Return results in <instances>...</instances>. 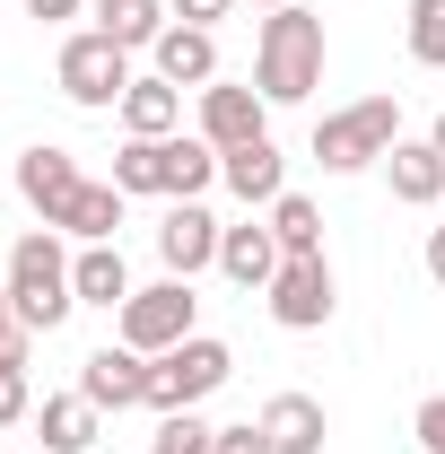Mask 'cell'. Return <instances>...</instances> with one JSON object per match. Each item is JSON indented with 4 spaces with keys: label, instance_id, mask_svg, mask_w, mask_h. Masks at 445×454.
<instances>
[{
    "label": "cell",
    "instance_id": "obj_16",
    "mask_svg": "<svg viewBox=\"0 0 445 454\" xmlns=\"http://www.w3.org/2000/svg\"><path fill=\"white\" fill-rule=\"evenodd\" d=\"M393 201H410V210H428V201H445V149L437 140H393Z\"/></svg>",
    "mask_w": 445,
    "mask_h": 454
},
{
    "label": "cell",
    "instance_id": "obj_11",
    "mask_svg": "<svg viewBox=\"0 0 445 454\" xmlns=\"http://www.w3.org/2000/svg\"><path fill=\"white\" fill-rule=\"evenodd\" d=\"M219 184L254 210V201H279L288 192V158H279V140L262 131V140H245V149H219Z\"/></svg>",
    "mask_w": 445,
    "mask_h": 454
},
{
    "label": "cell",
    "instance_id": "obj_23",
    "mask_svg": "<svg viewBox=\"0 0 445 454\" xmlns=\"http://www.w3.org/2000/svg\"><path fill=\"white\" fill-rule=\"evenodd\" d=\"M271 236H279V254H324V210H315L306 192H279L271 201Z\"/></svg>",
    "mask_w": 445,
    "mask_h": 454
},
{
    "label": "cell",
    "instance_id": "obj_4",
    "mask_svg": "<svg viewBox=\"0 0 445 454\" xmlns=\"http://www.w3.org/2000/svg\"><path fill=\"white\" fill-rule=\"evenodd\" d=\"M227 376H236V349L210 340V333H192V340H175L167 358H149V411H158V419H167V411H201Z\"/></svg>",
    "mask_w": 445,
    "mask_h": 454
},
{
    "label": "cell",
    "instance_id": "obj_14",
    "mask_svg": "<svg viewBox=\"0 0 445 454\" xmlns=\"http://www.w3.org/2000/svg\"><path fill=\"white\" fill-rule=\"evenodd\" d=\"M262 437H271V454H324V402L315 394H271L262 402Z\"/></svg>",
    "mask_w": 445,
    "mask_h": 454
},
{
    "label": "cell",
    "instance_id": "obj_32",
    "mask_svg": "<svg viewBox=\"0 0 445 454\" xmlns=\"http://www.w3.org/2000/svg\"><path fill=\"white\" fill-rule=\"evenodd\" d=\"M175 9H183V27H219L227 18V0H175Z\"/></svg>",
    "mask_w": 445,
    "mask_h": 454
},
{
    "label": "cell",
    "instance_id": "obj_13",
    "mask_svg": "<svg viewBox=\"0 0 445 454\" xmlns=\"http://www.w3.org/2000/svg\"><path fill=\"white\" fill-rule=\"evenodd\" d=\"M279 262H288V254H279L271 219H245V227H227V236H219V271H227L236 288H271Z\"/></svg>",
    "mask_w": 445,
    "mask_h": 454
},
{
    "label": "cell",
    "instance_id": "obj_9",
    "mask_svg": "<svg viewBox=\"0 0 445 454\" xmlns=\"http://www.w3.org/2000/svg\"><path fill=\"white\" fill-rule=\"evenodd\" d=\"M79 394L97 402V411H131V402H149V358H140L131 340L88 349V358H79Z\"/></svg>",
    "mask_w": 445,
    "mask_h": 454
},
{
    "label": "cell",
    "instance_id": "obj_1",
    "mask_svg": "<svg viewBox=\"0 0 445 454\" xmlns=\"http://www.w3.org/2000/svg\"><path fill=\"white\" fill-rule=\"evenodd\" d=\"M254 88L271 97V106H306L315 88H324V18L315 9H271L262 18V35H254Z\"/></svg>",
    "mask_w": 445,
    "mask_h": 454
},
{
    "label": "cell",
    "instance_id": "obj_20",
    "mask_svg": "<svg viewBox=\"0 0 445 454\" xmlns=\"http://www.w3.org/2000/svg\"><path fill=\"white\" fill-rule=\"evenodd\" d=\"M158 158H167V201H201V192L219 184V149H210L201 131H192V140H183V131L158 140Z\"/></svg>",
    "mask_w": 445,
    "mask_h": 454
},
{
    "label": "cell",
    "instance_id": "obj_34",
    "mask_svg": "<svg viewBox=\"0 0 445 454\" xmlns=\"http://www.w3.org/2000/svg\"><path fill=\"white\" fill-rule=\"evenodd\" d=\"M428 140H437V149H445V114H437V131H428Z\"/></svg>",
    "mask_w": 445,
    "mask_h": 454
},
{
    "label": "cell",
    "instance_id": "obj_21",
    "mask_svg": "<svg viewBox=\"0 0 445 454\" xmlns=\"http://www.w3.org/2000/svg\"><path fill=\"white\" fill-rule=\"evenodd\" d=\"M88 18H97V35H113L122 53H140V44L167 35V0H97Z\"/></svg>",
    "mask_w": 445,
    "mask_h": 454
},
{
    "label": "cell",
    "instance_id": "obj_28",
    "mask_svg": "<svg viewBox=\"0 0 445 454\" xmlns=\"http://www.w3.org/2000/svg\"><path fill=\"white\" fill-rule=\"evenodd\" d=\"M410 437H419L428 454H445V394H428V402H419V419H410Z\"/></svg>",
    "mask_w": 445,
    "mask_h": 454
},
{
    "label": "cell",
    "instance_id": "obj_31",
    "mask_svg": "<svg viewBox=\"0 0 445 454\" xmlns=\"http://www.w3.org/2000/svg\"><path fill=\"white\" fill-rule=\"evenodd\" d=\"M79 9H88V0H27V18H35V27H61V18H79Z\"/></svg>",
    "mask_w": 445,
    "mask_h": 454
},
{
    "label": "cell",
    "instance_id": "obj_12",
    "mask_svg": "<svg viewBox=\"0 0 445 454\" xmlns=\"http://www.w3.org/2000/svg\"><path fill=\"white\" fill-rule=\"evenodd\" d=\"M79 184H88V175H79V158H70V149H53V140H35V149L18 158V192H27V210H44V227L61 219V201H70Z\"/></svg>",
    "mask_w": 445,
    "mask_h": 454
},
{
    "label": "cell",
    "instance_id": "obj_30",
    "mask_svg": "<svg viewBox=\"0 0 445 454\" xmlns=\"http://www.w3.org/2000/svg\"><path fill=\"white\" fill-rule=\"evenodd\" d=\"M0 358H27V324H18V306H9V280H0Z\"/></svg>",
    "mask_w": 445,
    "mask_h": 454
},
{
    "label": "cell",
    "instance_id": "obj_10",
    "mask_svg": "<svg viewBox=\"0 0 445 454\" xmlns=\"http://www.w3.org/2000/svg\"><path fill=\"white\" fill-rule=\"evenodd\" d=\"M219 236H227V227L210 219L201 201H167V219H158V262H167L175 280H192V271L219 262Z\"/></svg>",
    "mask_w": 445,
    "mask_h": 454
},
{
    "label": "cell",
    "instance_id": "obj_33",
    "mask_svg": "<svg viewBox=\"0 0 445 454\" xmlns=\"http://www.w3.org/2000/svg\"><path fill=\"white\" fill-rule=\"evenodd\" d=\"M428 280L445 288V227H428Z\"/></svg>",
    "mask_w": 445,
    "mask_h": 454
},
{
    "label": "cell",
    "instance_id": "obj_7",
    "mask_svg": "<svg viewBox=\"0 0 445 454\" xmlns=\"http://www.w3.org/2000/svg\"><path fill=\"white\" fill-rule=\"evenodd\" d=\"M262 297H271V324H288V333H324L332 306H340V297H332V262H324V254H288Z\"/></svg>",
    "mask_w": 445,
    "mask_h": 454
},
{
    "label": "cell",
    "instance_id": "obj_24",
    "mask_svg": "<svg viewBox=\"0 0 445 454\" xmlns=\"http://www.w3.org/2000/svg\"><path fill=\"white\" fill-rule=\"evenodd\" d=\"M113 184H122V192H167V158H158V140H122V149H113Z\"/></svg>",
    "mask_w": 445,
    "mask_h": 454
},
{
    "label": "cell",
    "instance_id": "obj_15",
    "mask_svg": "<svg viewBox=\"0 0 445 454\" xmlns=\"http://www.w3.org/2000/svg\"><path fill=\"white\" fill-rule=\"evenodd\" d=\"M149 53H158V79H175V88H210L219 79V35L210 27H167Z\"/></svg>",
    "mask_w": 445,
    "mask_h": 454
},
{
    "label": "cell",
    "instance_id": "obj_2",
    "mask_svg": "<svg viewBox=\"0 0 445 454\" xmlns=\"http://www.w3.org/2000/svg\"><path fill=\"white\" fill-rule=\"evenodd\" d=\"M0 280H9V306H18V324H27V333H61V324H70V306H79V288H70V254L53 245V227L18 236Z\"/></svg>",
    "mask_w": 445,
    "mask_h": 454
},
{
    "label": "cell",
    "instance_id": "obj_22",
    "mask_svg": "<svg viewBox=\"0 0 445 454\" xmlns=\"http://www.w3.org/2000/svg\"><path fill=\"white\" fill-rule=\"evenodd\" d=\"M35 428H44V454H88L97 446V402L88 394H53L35 411Z\"/></svg>",
    "mask_w": 445,
    "mask_h": 454
},
{
    "label": "cell",
    "instance_id": "obj_5",
    "mask_svg": "<svg viewBox=\"0 0 445 454\" xmlns=\"http://www.w3.org/2000/svg\"><path fill=\"white\" fill-rule=\"evenodd\" d=\"M192 315H201V297H192V280H175V271H167L158 288H131V306L113 315V324H122L113 340H131L140 358H167L175 340H192Z\"/></svg>",
    "mask_w": 445,
    "mask_h": 454
},
{
    "label": "cell",
    "instance_id": "obj_8",
    "mask_svg": "<svg viewBox=\"0 0 445 454\" xmlns=\"http://www.w3.org/2000/svg\"><path fill=\"white\" fill-rule=\"evenodd\" d=\"M262 131H271V97L262 88H236V79H210L201 88V140L210 149H245Z\"/></svg>",
    "mask_w": 445,
    "mask_h": 454
},
{
    "label": "cell",
    "instance_id": "obj_17",
    "mask_svg": "<svg viewBox=\"0 0 445 454\" xmlns=\"http://www.w3.org/2000/svg\"><path fill=\"white\" fill-rule=\"evenodd\" d=\"M70 288H79V306H105V315H122V306H131L122 245H79V254H70Z\"/></svg>",
    "mask_w": 445,
    "mask_h": 454
},
{
    "label": "cell",
    "instance_id": "obj_19",
    "mask_svg": "<svg viewBox=\"0 0 445 454\" xmlns=\"http://www.w3.org/2000/svg\"><path fill=\"white\" fill-rule=\"evenodd\" d=\"M122 201H131V192H122V184H79V192H70V201H61V236H79V245H113V227H122Z\"/></svg>",
    "mask_w": 445,
    "mask_h": 454
},
{
    "label": "cell",
    "instance_id": "obj_18",
    "mask_svg": "<svg viewBox=\"0 0 445 454\" xmlns=\"http://www.w3.org/2000/svg\"><path fill=\"white\" fill-rule=\"evenodd\" d=\"M175 122H183V88L175 79H131V97H122V131L131 140H175Z\"/></svg>",
    "mask_w": 445,
    "mask_h": 454
},
{
    "label": "cell",
    "instance_id": "obj_29",
    "mask_svg": "<svg viewBox=\"0 0 445 454\" xmlns=\"http://www.w3.org/2000/svg\"><path fill=\"white\" fill-rule=\"evenodd\" d=\"M210 454H271V437H262V419H245V428H219Z\"/></svg>",
    "mask_w": 445,
    "mask_h": 454
},
{
    "label": "cell",
    "instance_id": "obj_35",
    "mask_svg": "<svg viewBox=\"0 0 445 454\" xmlns=\"http://www.w3.org/2000/svg\"><path fill=\"white\" fill-rule=\"evenodd\" d=\"M254 9H288V0H254Z\"/></svg>",
    "mask_w": 445,
    "mask_h": 454
},
{
    "label": "cell",
    "instance_id": "obj_3",
    "mask_svg": "<svg viewBox=\"0 0 445 454\" xmlns=\"http://www.w3.org/2000/svg\"><path fill=\"white\" fill-rule=\"evenodd\" d=\"M393 140H402V106L393 97H358L315 122V167L324 175H358V167H385Z\"/></svg>",
    "mask_w": 445,
    "mask_h": 454
},
{
    "label": "cell",
    "instance_id": "obj_25",
    "mask_svg": "<svg viewBox=\"0 0 445 454\" xmlns=\"http://www.w3.org/2000/svg\"><path fill=\"white\" fill-rule=\"evenodd\" d=\"M410 61L419 70H445V0H410Z\"/></svg>",
    "mask_w": 445,
    "mask_h": 454
},
{
    "label": "cell",
    "instance_id": "obj_27",
    "mask_svg": "<svg viewBox=\"0 0 445 454\" xmlns=\"http://www.w3.org/2000/svg\"><path fill=\"white\" fill-rule=\"evenodd\" d=\"M27 419V358H0V428Z\"/></svg>",
    "mask_w": 445,
    "mask_h": 454
},
{
    "label": "cell",
    "instance_id": "obj_26",
    "mask_svg": "<svg viewBox=\"0 0 445 454\" xmlns=\"http://www.w3.org/2000/svg\"><path fill=\"white\" fill-rule=\"evenodd\" d=\"M149 446H158V454H210V446H219V428H210L201 411H167Z\"/></svg>",
    "mask_w": 445,
    "mask_h": 454
},
{
    "label": "cell",
    "instance_id": "obj_6",
    "mask_svg": "<svg viewBox=\"0 0 445 454\" xmlns=\"http://www.w3.org/2000/svg\"><path fill=\"white\" fill-rule=\"evenodd\" d=\"M61 97L70 106H88V114H105V106H122L131 97V53L113 44V35H70L61 44Z\"/></svg>",
    "mask_w": 445,
    "mask_h": 454
}]
</instances>
